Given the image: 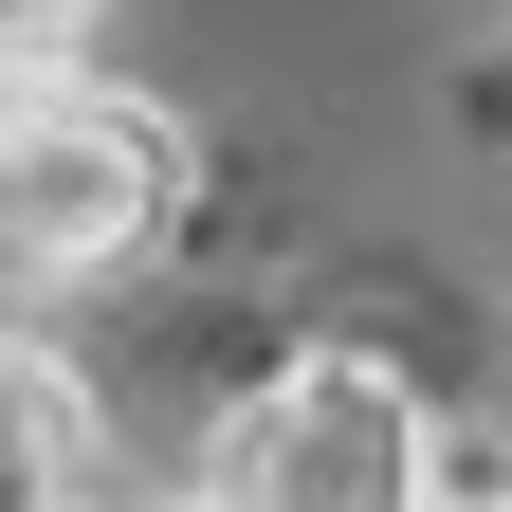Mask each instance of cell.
I'll return each instance as SVG.
<instances>
[{"label": "cell", "mask_w": 512, "mask_h": 512, "mask_svg": "<svg viewBox=\"0 0 512 512\" xmlns=\"http://www.w3.org/2000/svg\"><path fill=\"white\" fill-rule=\"evenodd\" d=\"M165 202H183V128L165 110H128L92 74L0 92V293H92V275H128V256L165 238Z\"/></svg>", "instance_id": "1"}, {"label": "cell", "mask_w": 512, "mask_h": 512, "mask_svg": "<svg viewBox=\"0 0 512 512\" xmlns=\"http://www.w3.org/2000/svg\"><path fill=\"white\" fill-rule=\"evenodd\" d=\"M202 512H439V421L403 366L366 348H293L256 403L202 439Z\"/></svg>", "instance_id": "2"}, {"label": "cell", "mask_w": 512, "mask_h": 512, "mask_svg": "<svg viewBox=\"0 0 512 512\" xmlns=\"http://www.w3.org/2000/svg\"><path fill=\"white\" fill-rule=\"evenodd\" d=\"M74 458H92V384L0 330V512H74Z\"/></svg>", "instance_id": "3"}, {"label": "cell", "mask_w": 512, "mask_h": 512, "mask_svg": "<svg viewBox=\"0 0 512 512\" xmlns=\"http://www.w3.org/2000/svg\"><path fill=\"white\" fill-rule=\"evenodd\" d=\"M74 512H92V494H74Z\"/></svg>", "instance_id": "5"}, {"label": "cell", "mask_w": 512, "mask_h": 512, "mask_svg": "<svg viewBox=\"0 0 512 512\" xmlns=\"http://www.w3.org/2000/svg\"><path fill=\"white\" fill-rule=\"evenodd\" d=\"M439 512H512V494H439Z\"/></svg>", "instance_id": "4"}]
</instances>
